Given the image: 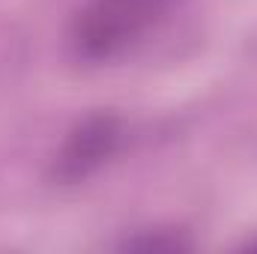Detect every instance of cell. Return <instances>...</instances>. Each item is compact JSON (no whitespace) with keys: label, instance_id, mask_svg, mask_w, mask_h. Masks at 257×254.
Segmentation results:
<instances>
[{"label":"cell","instance_id":"obj_1","mask_svg":"<svg viewBox=\"0 0 257 254\" xmlns=\"http://www.w3.org/2000/svg\"><path fill=\"white\" fill-rule=\"evenodd\" d=\"M168 0H96L75 24V48L84 60H111L153 24Z\"/></svg>","mask_w":257,"mask_h":254},{"label":"cell","instance_id":"obj_2","mask_svg":"<svg viewBox=\"0 0 257 254\" xmlns=\"http://www.w3.org/2000/svg\"><path fill=\"white\" fill-rule=\"evenodd\" d=\"M120 144V120L114 114H93L84 123L72 129L66 138L63 150L57 153L54 162V177L72 186L96 174L117 150Z\"/></svg>","mask_w":257,"mask_h":254},{"label":"cell","instance_id":"obj_3","mask_svg":"<svg viewBox=\"0 0 257 254\" xmlns=\"http://www.w3.org/2000/svg\"><path fill=\"white\" fill-rule=\"evenodd\" d=\"M126 248H144V251H180L189 248V242L177 236H144V239H128Z\"/></svg>","mask_w":257,"mask_h":254}]
</instances>
